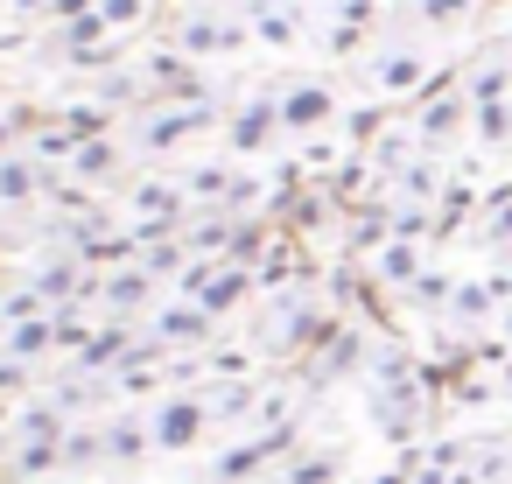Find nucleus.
Listing matches in <instances>:
<instances>
[{
    "instance_id": "f257e3e1",
    "label": "nucleus",
    "mask_w": 512,
    "mask_h": 484,
    "mask_svg": "<svg viewBox=\"0 0 512 484\" xmlns=\"http://www.w3.org/2000/svg\"><path fill=\"white\" fill-rule=\"evenodd\" d=\"M197 435V407H169L162 414V442H190Z\"/></svg>"
}]
</instances>
